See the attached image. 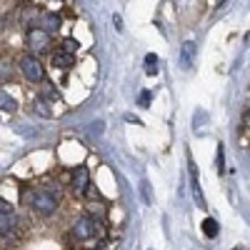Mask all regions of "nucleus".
I'll return each instance as SVG.
<instances>
[{"label":"nucleus","instance_id":"1","mask_svg":"<svg viewBox=\"0 0 250 250\" xmlns=\"http://www.w3.org/2000/svg\"><path fill=\"white\" fill-rule=\"evenodd\" d=\"M60 198H62V188L58 183H48V185H40V188H33L28 193V205L30 210L40 218H50L58 213L60 208Z\"/></svg>","mask_w":250,"mask_h":250},{"label":"nucleus","instance_id":"2","mask_svg":"<svg viewBox=\"0 0 250 250\" xmlns=\"http://www.w3.org/2000/svg\"><path fill=\"white\" fill-rule=\"evenodd\" d=\"M105 235V228H103V223L93 215H83L73 223V238L75 240H93V238H103Z\"/></svg>","mask_w":250,"mask_h":250},{"label":"nucleus","instance_id":"3","mask_svg":"<svg viewBox=\"0 0 250 250\" xmlns=\"http://www.w3.org/2000/svg\"><path fill=\"white\" fill-rule=\"evenodd\" d=\"M25 45H28V50H30L33 55H43V53H48L50 45H53V35H50L48 30H43V28H28V33H25Z\"/></svg>","mask_w":250,"mask_h":250},{"label":"nucleus","instance_id":"4","mask_svg":"<svg viewBox=\"0 0 250 250\" xmlns=\"http://www.w3.org/2000/svg\"><path fill=\"white\" fill-rule=\"evenodd\" d=\"M18 68H20V73H23L30 83H43V80H45V68H43V62H40L38 55H33V53L20 55Z\"/></svg>","mask_w":250,"mask_h":250},{"label":"nucleus","instance_id":"5","mask_svg":"<svg viewBox=\"0 0 250 250\" xmlns=\"http://www.w3.org/2000/svg\"><path fill=\"white\" fill-rule=\"evenodd\" d=\"M70 190H73L75 198H83L90 190V170L85 168V165H78V168L73 170V175H70Z\"/></svg>","mask_w":250,"mask_h":250},{"label":"nucleus","instance_id":"6","mask_svg":"<svg viewBox=\"0 0 250 250\" xmlns=\"http://www.w3.org/2000/svg\"><path fill=\"white\" fill-rule=\"evenodd\" d=\"M50 62H53V68H58V70H70V68L75 65V55L58 48V50L50 55Z\"/></svg>","mask_w":250,"mask_h":250},{"label":"nucleus","instance_id":"7","mask_svg":"<svg viewBox=\"0 0 250 250\" xmlns=\"http://www.w3.org/2000/svg\"><path fill=\"white\" fill-rule=\"evenodd\" d=\"M193 62H195V40H185L180 48V65L188 70L193 68Z\"/></svg>","mask_w":250,"mask_h":250},{"label":"nucleus","instance_id":"8","mask_svg":"<svg viewBox=\"0 0 250 250\" xmlns=\"http://www.w3.org/2000/svg\"><path fill=\"white\" fill-rule=\"evenodd\" d=\"M40 25H43V30H48V33H58L60 25H62V18L55 15V13H43L40 15Z\"/></svg>","mask_w":250,"mask_h":250},{"label":"nucleus","instance_id":"9","mask_svg":"<svg viewBox=\"0 0 250 250\" xmlns=\"http://www.w3.org/2000/svg\"><path fill=\"white\" fill-rule=\"evenodd\" d=\"M18 230V218L15 215H0V235L8 238Z\"/></svg>","mask_w":250,"mask_h":250},{"label":"nucleus","instance_id":"10","mask_svg":"<svg viewBox=\"0 0 250 250\" xmlns=\"http://www.w3.org/2000/svg\"><path fill=\"white\" fill-rule=\"evenodd\" d=\"M0 110H5V113H15L18 110V100L10 93H5L3 88H0Z\"/></svg>","mask_w":250,"mask_h":250},{"label":"nucleus","instance_id":"11","mask_svg":"<svg viewBox=\"0 0 250 250\" xmlns=\"http://www.w3.org/2000/svg\"><path fill=\"white\" fill-rule=\"evenodd\" d=\"M190 173H193V195H195V203L198 208H205V198L200 193V183H198V168H195V163H190Z\"/></svg>","mask_w":250,"mask_h":250},{"label":"nucleus","instance_id":"12","mask_svg":"<svg viewBox=\"0 0 250 250\" xmlns=\"http://www.w3.org/2000/svg\"><path fill=\"white\" fill-rule=\"evenodd\" d=\"M33 110H35L38 115H43V118H53V113H55L45 98H35V103H33Z\"/></svg>","mask_w":250,"mask_h":250},{"label":"nucleus","instance_id":"13","mask_svg":"<svg viewBox=\"0 0 250 250\" xmlns=\"http://www.w3.org/2000/svg\"><path fill=\"white\" fill-rule=\"evenodd\" d=\"M218 233H220L218 220H215V218H205V220H203V235H205V238H215Z\"/></svg>","mask_w":250,"mask_h":250},{"label":"nucleus","instance_id":"14","mask_svg":"<svg viewBox=\"0 0 250 250\" xmlns=\"http://www.w3.org/2000/svg\"><path fill=\"white\" fill-rule=\"evenodd\" d=\"M8 80H13V62L3 58L0 60V83H8Z\"/></svg>","mask_w":250,"mask_h":250},{"label":"nucleus","instance_id":"15","mask_svg":"<svg viewBox=\"0 0 250 250\" xmlns=\"http://www.w3.org/2000/svg\"><path fill=\"white\" fill-rule=\"evenodd\" d=\"M143 62H145V73H148V75H158V55L148 53Z\"/></svg>","mask_w":250,"mask_h":250},{"label":"nucleus","instance_id":"16","mask_svg":"<svg viewBox=\"0 0 250 250\" xmlns=\"http://www.w3.org/2000/svg\"><path fill=\"white\" fill-rule=\"evenodd\" d=\"M78 48H80V43H78V40L75 38H65V40H62V43H60V50H65V53H78Z\"/></svg>","mask_w":250,"mask_h":250},{"label":"nucleus","instance_id":"17","mask_svg":"<svg viewBox=\"0 0 250 250\" xmlns=\"http://www.w3.org/2000/svg\"><path fill=\"white\" fill-rule=\"evenodd\" d=\"M13 210H15V205L5 198H0V215H13Z\"/></svg>","mask_w":250,"mask_h":250},{"label":"nucleus","instance_id":"18","mask_svg":"<svg viewBox=\"0 0 250 250\" xmlns=\"http://www.w3.org/2000/svg\"><path fill=\"white\" fill-rule=\"evenodd\" d=\"M215 165H218V173H225V150H223V145H218V160H215Z\"/></svg>","mask_w":250,"mask_h":250},{"label":"nucleus","instance_id":"19","mask_svg":"<svg viewBox=\"0 0 250 250\" xmlns=\"http://www.w3.org/2000/svg\"><path fill=\"white\" fill-rule=\"evenodd\" d=\"M150 100H153V95H150L148 90H143V93H140V98H138L140 108H150Z\"/></svg>","mask_w":250,"mask_h":250},{"label":"nucleus","instance_id":"20","mask_svg":"<svg viewBox=\"0 0 250 250\" xmlns=\"http://www.w3.org/2000/svg\"><path fill=\"white\" fill-rule=\"evenodd\" d=\"M143 195H145V200L150 203V193H148V183H143Z\"/></svg>","mask_w":250,"mask_h":250},{"label":"nucleus","instance_id":"21","mask_svg":"<svg viewBox=\"0 0 250 250\" xmlns=\"http://www.w3.org/2000/svg\"><path fill=\"white\" fill-rule=\"evenodd\" d=\"M113 23H115V28H118V30H123V20H120V15H115V18H113Z\"/></svg>","mask_w":250,"mask_h":250},{"label":"nucleus","instance_id":"22","mask_svg":"<svg viewBox=\"0 0 250 250\" xmlns=\"http://www.w3.org/2000/svg\"><path fill=\"white\" fill-rule=\"evenodd\" d=\"M243 123H245V125H248V128H250V110H248V113H245V118H243Z\"/></svg>","mask_w":250,"mask_h":250},{"label":"nucleus","instance_id":"23","mask_svg":"<svg viewBox=\"0 0 250 250\" xmlns=\"http://www.w3.org/2000/svg\"><path fill=\"white\" fill-rule=\"evenodd\" d=\"M238 250H240V248H238Z\"/></svg>","mask_w":250,"mask_h":250}]
</instances>
